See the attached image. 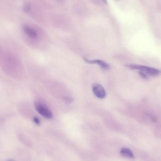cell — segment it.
<instances>
[{
	"mask_svg": "<svg viewBox=\"0 0 161 161\" xmlns=\"http://www.w3.org/2000/svg\"><path fill=\"white\" fill-rule=\"evenodd\" d=\"M148 114H147V115H148L150 117V118L151 119V120H152V121H153V122H156L157 121V119L156 117H155L150 115H149L148 114V113H147Z\"/></svg>",
	"mask_w": 161,
	"mask_h": 161,
	"instance_id": "8fae6325",
	"label": "cell"
},
{
	"mask_svg": "<svg viewBox=\"0 0 161 161\" xmlns=\"http://www.w3.org/2000/svg\"><path fill=\"white\" fill-rule=\"evenodd\" d=\"M139 73L140 76L143 79L146 80L148 79V77L145 72L141 71L139 72Z\"/></svg>",
	"mask_w": 161,
	"mask_h": 161,
	"instance_id": "52a82bcc",
	"label": "cell"
},
{
	"mask_svg": "<svg viewBox=\"0 0 161 161\" xmlns=\"http://www.w3.org/2000/svg\"><path fill=\"white\" fill-rule=\"evenodd\" d=\"M94 1L100 4H106L107 3L106 0H94Z\"/></svg>",
	"mask_w": 161,
	"mask_h": 161,
	"instance_id": "30bf717a",
	"label": "cell"
},
{
	"mask_svg": "<svg viewBox=\"0 0 161 161\" xmlns=\"http://www.w3.org/2000/svg\"><path fill=\"white\" fill-rule=\"evenodd\" d=\"M35 107L36 111L44 118H52V113L47 107L38 102L35 103Z\"/></svg>",
	"mask_w": 161,
	"mask_h": 161,
	"instance_id": "7a4b0ae2",
	"label": "cell"
},
{
	"mask_svg": "<svg viewBox=\"0 0 161 161\" xmlns=\"http://www.w3.org/2000/svg\"><path fill=\"white\" fill-rule=\"evenodd\" d=\"M58 1H64V0H58Z\"/></svg>",
	"mask_w": 161,
	"mask_h": 161,
	"instance_id": "4fadbf2b",
	"label": "cell"
},
{
	"mask_svg": "<svg viewBox=\"0 0 161 161\" xmlns=\"http://www.w3.org/2000/svg\"><path fill=\"white\" fill-rule=\"evenodd\" d=\"M126 66L132 70H140L153 76L158 75L161 72L160 70L156 69L145 66L129 64L126 65Z\"/></svg>",
	"mask_w": 161,
	"mask_h": 161,
	"instance_id": "6da1fadb",
	"label": "cell"
},
{
	"mask_svg": "<svg viewBox=\"0 0 161 161\" xmlns=\"http://www.w3.org/2000/svg\"><path fill=\"white\" fill-rule=\"evenodd\" d=\"M84 60L85 61L89 64H97L99 65L100 67L103 69L108 70L110 69L111 66L110 65L108 64L105 61L97 59L93 60H90L87 58H84Z\"/></svg>",
	"mask_w": 161,
	"mask_h": 161,
	"instance_id": "277c9868",
	"label": "cell"
},
{
	"mask_svg": "<svg viewBox=\"0 0 161 161\" xmlns=\"http://www.w3.org/2000/svg\"><path fill=\"white\" fill-rule=\"evenodd\" d=\"M63 99L66 102L68 103L71 102L72 101V100L69 97H63Z\"/></svg>",
	"mask_w": 161,
	"mask_h": 161,
	"instance_id": "7c38bea8",
	"label": "cell"
},
{
	"mask_svg": "<svg viewBox=\"0 0 161 161\" xmlns=\"http://www.w3.org/2000/svg\"><path fill=\"white\" fill-rule=\"evenodd\" d=\"M33 120L34 122L36 124L38 125L40 124V120L38 117H34L33 118Z\"/></svg>",
	"mask_w": 161,
	"mask_h": 161,
	"instance_id": "9c48e42d",
	"label": "cell"
},
{
	"mask_svg": "<svg viewBox=\"0 0 161 161\" xmlns=\"http://www.w3.org/2000/svg\"><path fill=\"white\" fill-rule=\"evenodd\" d=\"M92 89L94 94L98 98L103 99L106 97L105 90L101 84L98 83H94L92 85Z\"/></svg>",
	"mask_w": 161,
	"mask_h": 161,
	"instance_id": "3957f363",
	"label": "cell"
},
{
	"mask_svg": "<svg viewBox=\"0 0 161 161\" xmlns=\"http://www.w3.org/2000/svg\"><path fill=\"white\" fill-rule=\"evenodd\" d=\"M31 6L30 4H27L25 6L24 10L26 12H28L30 10Z\"/></svg>",
	"mask_w": 161,
	"mask_h": 161,
	"instance_id": "ba28073f",
	"label": "cell"
},
{
	"mask_svg": "<svg viewBox=\"0 0 161 161\" xmlns=\"http://www.w3.org/2000/svg\"><path fill=\"white\" fill-rule=\"evenodd\" d=\"M120 153L123 156L129 157L131 158H134V155L133 152L130 149L126 148H123L121 149Z\"/></svg>",
	"mask_w": 161,
	"mask_h": 161,
	"instance_id": "8992f818",
	"label": "cell"
},
{
	"mask_svg": "<svg viewBox=\"0 0 161 161\" xmlns=\"http://www.w3.org/2000/svg\"><path fill=\"white\" fill-rule=\"evenodd\" d=\"M23 30L27 36L32 39H35L38 37L37 32L33 29L27 26L23 27Z\"/></svg>",
	"mask_w": 161,
	"mask_h": 161,
	"instance_id": "5b68a950",
	"label": "cell"
}]
</instances>
